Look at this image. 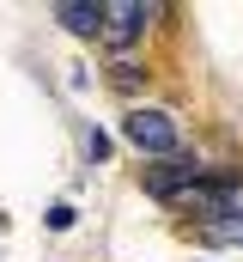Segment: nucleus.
<instances>
[{
	"mask_svg": "<svg viewBox=\"0 0 243 262\" xmlns=\"http://www.w3.org/2000/svg\"><path fill=\"white\" fill-rule=\"evenodd\" d=\"M128 140H134L152 165L182 152V134H177V122H171L164 110H128Z\"/></svg>",
	"mask_w": 243,
	"mask_h": 262,
	"instance_id": "nucleus-1",
	"label": "nucleus"
},
{
	"mask_svg": "<svg viewBox=\"0 0 243 262\" xmlns=\"http://www.w3.org/2000/svg\"><path fill=\"white\" fill-rule=\"evenodd\" d=\"M146 18H152L146 0H110V6H104V43H110V55H128V49L140 43Z\"/></svg>",
	"mask_w": 243,
	"mask_h": 262,
	"instance_id": "nucleus-2",
	"label": "nucleus"
},
{
	"mask_svg": "<svg viewBox=\"0 0 243 262\" xmlns=\"http://www.w3.org/2000/svg\"><path fill=\"white\" fill-rule=\"evenodd\" d=\"M195 183H201V165H195V152L158 159V165L146 171V195H158V201H177V195H188Z\"/></svg>",
	"mask_w": 243,
	"mask_h": 262,
	"instance_id": "nucleus-3",
	"label": "nucleus"
},
{
	"mask_svg": "<svg viewBox=\"0 0 243 262\" xmlns=\"http://www.w3.org/2000/svg\"><path fill=\"white\" fill-rule=\"evenodd\" d=\"M55 18L73 31V37H104V0H61Z\"/></svg>",
	"mask_w": 243,
	"mask_h": 262,
	"instance_id": "nucleus-4",
	"label": "nucleus"
},
{
	"mask_svg": "<svg viewBox=\"0 0 243 262\" xmlns=\"http://www.w3.org/2000/svg\"><path fill=\"white\" fill-rule=\"evenodd\" d=\"M207 244H219V250H243V220H207Z\"/></svg>",
	"mask_w": 243,
	"mask_h": 262,
	"instance_id": "nucleus-5",
	"label": "nucleus"
},
{
	"mask_svg": "<svg viewBox=\"0 0 243 262\" xmlns=\"http://www.w3.org/2000/svg\"><path fill=\"white\" fill-rule=\"evenodd\" d=\"M85 159H110V134L104 128H85Z\"/></svg>",
	"mask_w": 243,
	"mask_h": 262,
	"instance_id": "nucleus-6",
	"label": "nucleus"
}]
</instances>
